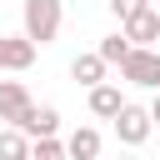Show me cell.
Masks as SVG:
<instances>
[{"label":"cell","instance_id":"7c38bea8","mask_svg":"<svg viewBox=\"0 0 160 160\" xmlns=\"http://www.w3.org/2000/svg\"><path fill=\"white\" fill-rule=\"evenodd\" d=\"M130 50H135V45H130V40H125V35H105V40H100V45H95V55H100V60H105V65H120V60H125V55H130Z\"/></svg>","mask_w":160,"mask_h":160},{"label":"cell","instance_id":"52a82bcc","mask_svg":"<svg viewBox=\"0 0 160 160\" xmlns=\"http://www.w3.org/2000/svg\"><path fill=\"white\" fill-rule=\"evenodd\" d=\"M65 160H100V130L95 125H75L65 135Z\"/></svg>","mask_w":160,"mask_h":160},{"label":"cell","instance_id":"ba28073f","mask_svg":"<svg viewBox=\"0 0 160 160\" xmlns=\"http://www.w3.org/2000/svg\"><path fill=\"white\" fill-rule=\"evenodd\" d=\"M35 65V45L25 35H0V70H30Z\"/></svg>","mask_w":160,"mask_h":160},{"label":"cell","instance_id":"4fadbf2b","mask_svg":"<svg viewBox=\"0 0 160 160\" xmlns=\"http://www.w3.org/2000/svg\"><path fill=\"white\" fill-rule=\"evenodd\" d=\"M30 160H65V140H60V135L30 140Z\"/></svg>","mask_w":160,"mask_h":160},{"label":"cell","instance_id":"3957f363","mask_svg":"<svg viewBox=\"0 0 160 160\" xmlns=\"http://www.w3.org/2000/svg\"><path fill=\"white\" fill-rule=\"evenodd\" d=\"M120 75L140 90H160V50H130L120 60Z\"/></svg>","mask_w":160,"mask_h":160},{"label":"cell","instance_id":"6da1fadb","mask_svg":"<svg viewBox=\"0 0 160 160\" xmlns=\"http://www.w3.org/2000/svg\"><path fill=\"white\" fill-rule=\"evenodd\" d=\"M60 25H65V0H25L20 10V35L40 50V45H55L60 40Z\"/></svg>","mask_w":160,"mask_h":160},{"label":"cell","instance_id":"8992f818","mask_svg":"<svg viewBox=\"0 0 160 160\" xmlns=\"http://www.w3.org/2000/svg\"><path fill=\"white\" fill-rule=\"evenodd\" d=\"M25 140H45V135H60V110L55 105H30V115L15 125Z\"/></svg>","mask_w":160,"mask_h":160},{"label":"cell","instance_id":"8fae6325","mask_svg":"<svg viewBox=\"0 0 160 160\" xmlns=\"http://www.w3.org/2000/svg\"><path fill=\"white\" fill-rule=\"evenodd\" d=\"M0 160H30V140H25L15 125L0 130Z\"/></svg>","mask_w":160,"mask_h":160},{"label":"cell","instance_id":"7a4b0ae2","mask_svg":"<svg viewBox=\"0 0 160 160\" xmlns=\"http://www.w3.org/2000/svg\"><path fill=\"white\" fill-rule=\"evenodd\" d=\"M110 125H115L120 145H130V150H135V145H145V140H150V130H155V125H150V110H145V105H130V100L120 105V115H115Z\"/></svg>","mask_w":160,"mask_h":160},{"label":"cell","instance_id":"277c9868","mask_svg":"<svg viewBox=\"0 0 160 160\" xmlns=\"http://www.w3.org/2000/svg\"><path fill=\"white\" fill-rule=\"evenodd\" d=\"M120 35L135 45V50H155V40H160V10H140V15H130L125 25H120Z\"/></svg>","mask_w":160,"mask_h":160},{"label":"cell","instance_id":"9a60e30c","mask_svg":"<svg viewBox=\"0 0 160 160\" xmlns=\"http://www.w3.org/2000/svg\"><path fill=\"white\" fill-rule=\"evenodd\" d=\"M150 125H160V95H155V105H150Z\"/></svg>","mask_w":160,"mask_h":160},{"label":"cell","instance_id":"9c48e42d","mask_svg":"<svg viewBox=\"0 0 160 160\" xmlns=\"http://www.w3.org/2000/svg\"><path fill=\"white\" fill-rule=\"evenodd\" d=\"M120 105H125V95H120V85H110V80H100V85L90 90V115H95V120H115V115H120Z\"/></svg>","mask_w":160,"mask_h":160},{"label":"cell","instance_id":"5b68a950","mask_svg":"<svg viewBox=\"0 0 160 160\" xmlns=\"http://www.w3.org/2000/svg\"><path fill=\"white\" fill-rule=\"evenodd\" d=\"M30 90L20 85V80H0V125H20L25 115H30Z\"/></svg>","mask_w":160,"mask_h":160},{"label":"cell","instance_id":"2e32d148","mask_svg":"<svg viewBox=\"0 0 160 160\" xmlns=\"http://www.w3.org/2000/svg\"><path fill=\"white\" fill-rule=\"evenodd\" d=\"M120 160H135V155H120Z\"/></svg>","mask_w":160,"mask_h":160},{"label":"cell","instance_id":"5bb4252c","mask_svg":"<svg viewBox=\"0 0 160 160\" xmlns=\"http://www.w3.org/2000/svg\"><path fill=\"white\" fill-rule=\"evenodd\" d=\"M105 5H110V15H115V20L125 25V20H130V15H140V10L150 5V0H105Z\"/></svg>","mask_w":160,"mask_h":160},{"label":"cell","instance_id":"30bf717a","mask_svg":"<svg viewBox=\"0 0 160 160\" xmlns=\"http://www.w3.org/2000/svg\"><path fill=\"white\" fill-rule=\"evenodd\" d=\"M105 70H110V65H105V60H100L95 50H90V55H75V60H70V75H75V80H80L85 90H95V85L105 80Z\"/></svg>","mask_w":160,"mask_h":160}]
</instances>
